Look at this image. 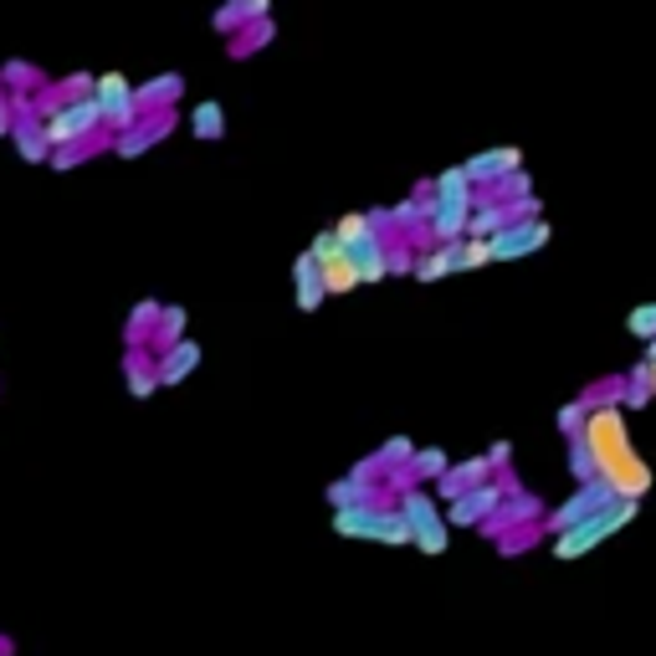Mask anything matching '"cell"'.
I'll return each instance as SVG.
<instances>
[{
    "label": "cell",
    "mask_w": 656,
    "mask_h": 656,
    "mask_svg": "<svg viewBox=\"0 0 656 656\" xmlns=\"http://www.w3.org/2000/svg\"><path fill=\"white\" fill-rule=\"evenodd\" d=\"M175 108H165V114H144L134 123V129H123V134H114V154L118 159H139V154H150L159 139H169L175 134Z\"/></svg>",
    "instance_id": "obj_9"
},
{
    "label": "cell",
    "mask_w": 656,
    "mask_h": 656,
    "mask_svg": "<svg viewBox=\"0 0 656 656\" xmlns=\"http://www.w3.org/2000/svg\"><path fill=\"white\" fill-rule=\"evenodd\" d=\"M405 513V523H410V549H421V554H446L452 549V523H446V513L437 508V492H426V488H410L395 498Z\"/></svg>",
    "instance_id": "obj_2"
},
{
    "label": "cell",
    "mask_w": 656,
    "mask_h": 656,
    "mask_svg": "<svg viewBox=\"0 0 656 656\" xmlns=\"http://www.w3.org/2000/svg\"><path fill=\"white\" fill-rule=\"evenodd\" d=\"M180 93H186V77H180V72L150 77V83H139V108H144V114H165V108L180 103Z\"/></svg>",
    "instance_id": "obj_21"
},
{
    "label": "cell",
    "mask_w": 656,
    "mask_h": 656,
    "mask_svg": "<svg viewBox=\"0 0 656 656\" xmlns=\"http://www.w3.org/2000/svg\"><path fill=\"white\" fill-rule=\"evenodd\" d=\"M652 390H656V365H652Z\"/></svg>",
    "instance_id": "obj_39"
},
{
    "label": "cell",
    "mask_w": 656,
    "mask_h": 656,
    "mask_svg": "<svg viewBox=\"0 0 656 656\" xmlns=\"http://www.w3.org/2000/svg\"><path fill=\"white\" fill-rule=\"evenodd\" d=\"M492 477H498V472H492L488 456H472V462H452V472H446V477H437V482H431V492H437L441 503H456L462 492L482 488V482H492Z\"/></svg>",
    "instance_id": "obj_12"
},
{
    "label": "cell",
    "mask_w": 656,
    "mask_h": 656,
    "mask_svg": "<svg viewBox=\"0 0 656 656\" xmlns=\"http://www.w3.org/2000/svg\"><path fill=\"white\" fill-rule=\"evenodd\" d=\"M625 329H631L636 338H656V303L631 308V313H625Z\"/></svg>",
    "instance_id": "obj_34"
},
{
    "label": "cell",
    "mask_w": 656,
    "mask_h": 656,
    "mask_svg": "<svg viewBox=\"0 0 656 656\" xmlns=\"http://www.w3.org/2000/svg\"><path fill=\"white\" fill-rule=\"evenodd\" d=\"M0 656H16V641L11 636H0Z\"/></svg>",
    "instance_id": "obj_37"
},
{
    "label": "cell",
    "mask_w": 656,
    "mask_h": 656,
    "mask_svg": "<svg viewBox=\"0 0 656 656\" xmlns=\"http://www.w3.org/2000/svg\"><path fill=\"white\" fill-rule=\"evenodd\" d=\"M159 313H165V303H154V298L134 303V313L123 319V349H150L154 329H159Z\"/></svg>",
    "instance_id": "obj_19"
},
{
    "label": "cell",
    "mask_w": 656,
    "mask_h": 656,
    "mask_svg": "<svg viewBox=\"0 0 656 656\" xmlns=\"http://www.w3.org/2000/svg\"><path fill=\"white\" fill-rule=\"evenodd\" d=\"M374 544H385V549H405V544H416V539H410V523H405L401 503H385V508H380V523H374Z\"/></svg>",
    "instance_id": "obj_25"
},
{
    "label": "cell",
    "mask_w": 656,
    "mask_h": 656,
    "mask_svg": "<svg viewBox=\"0 0 656 656\" xmlns=\"http://www.w3.org/2000/svg\"><path fill=\"white\" fill-rule=\"evenodd\" d=\"M488 262H492V241H482V236H462V272L488 267Z\"/></svg>",
    "instance_id": "obj_31"
},
{
    "label": "cell",
    "mask_w": 656,
    "mask_h": 656,
    "mask_svg": "<svg viewBox=\"0 0 656 656\" xmlns=\"http://www.w3.org/2000/svg\"><path fill=\"white\" fill-rule=\"evenodd\" d=\"M549 241V226L539 216L528 220H508L503 231L492 236V262H518V257H534Z\"/></svg>",
    "instance_id": "obj_10"
},
{
    "label": "cell",
    "mask_w": 656,
    "mask_h": 656,
    "mask_svg": "<svg viewBox=\"0 0 656 656\" xmlns=\"http://www.w3.org/2000/svg\"><path fill=\"white\" fill-rule=\"evenodd\" d=\"M195 370H201V344H195V338H186V344H175L169 354H159V390L186 385Z\"/></svg>",
    "instance_id": "obj_17"
},
{
    "label": "cell",
    "mask_w": 656,
    "mask_h": 656,
    "mask_svg": "<svg viewBox=\"0 0 656 656\" xmlns=\"http://www.w3.org/2000/svg\"><path fill=\"white\" fill-rule=\"evenodd\" d=\"M267 11H272V0H226L216 11V26L220 36H241L247 26H257V21H267Z\"/></svg>",
    "instance_id": "obj_18"
},
{
    "label": "cell",
    "mask_w": 656,
    "mask_h": 656,
    "mask_svg": "<svg viewBox=\"0 0 656 656\" xmlns=\"http://www.w3.org/2000/svg\"><path fill=\"white\" fill-rule=\"evenodd\" d=\"M118 370H123V390L134 401H150L154 390H159V354L154 349H123Z\"/></svg>",
    "instance_id": "obj_13"
},
{
    "label": "cell",
    "mask_w": 656,
    "mask_h": 656,
    "mask_svg": "<svg viewBox=\"0 0 656 656\" xmlns=\"http://www.w3.org/2000/svg\"><path fill=\"white\" fill-rule=\"evenodd\" d=\"M652 395H656V390H652V365L641 359V365H631V390H625V401H631V405H646Z\"/></svg>",
    "instance_id": "obj_32"
},
{
    "label": "cell",
    "mask_w": 656,
    "mask_h": 656,
    "mask_svg": "<svg viewBox=\"0 0 656 656\" xmlns=\"http://www.w3.org/2000/svg\"><path fill=\"white\" fill-rule=\"evenodd\" d=\"M190 134L201 139V144H220L226 139V108L216 98H205L190 108Z\"/></svg>",
    "instance_id": "obj_24"
},
{
    "label": "cell",
    "mask_w": 656,
    "mask_h": 656,
    "mask_svg": "<svg viewBox=\"0 0 656 656\" xmlns=\"http://www.w3.org/2000/svg\"><path fill=\"white\" fill-rule=\"evenodd\" d=\"M641 503H616L606 508V513H595V518L574 523V528H564V534H554V559H585L589 549H600L606 539H616L625 523L636 518Z\"/></svg>",
    "instance_id": "obj_3"
},
{
    "label": "cell",
    "mask_w": 656,
    "mask_h": 656,
    "mask_svg": "<svg viewBox=\"0 0 656 656\" xmlns=\"http://www.w3.org/2000/svg\"><path fill=\"white\" fill-rule=\"evenodd\" d=\"M323 498H329V508H359V503H395L385 492V482H370V477H359V472H344L338 482H329L323 488Z\"/></svg>",
    "instance_id": "obj_15"
},
{
    "label": "cell",
    "mask_w": 656,
    "mask_h": 656,
    "mask_svg": "<svg viewBox=\"0 0 656 656\" xmlns=\"http://www.w3.org/2000/svg\"><path fill=\"white\" fill-rule=\"evenodd\" d=\"M585 441H589V452H595V477H606L625 503H641L652 492V467L631 446L621 405H595L585 421Z\"/></svg>",
    "instance_id": "obj_1"
},
{
    "label": "cell",
    "mask_w": 656,
    "mask_h": 656,
    "mask_svg": "<svg viewBox=\"0 0 656 656\" xmlns=\"http://www.w3.org/2000/svg\"><path fill=\"white\" fill-rule=\"evenodd\" d=\"M293 298H298V313H319L323 303H329V287H323V267L313 252H298L293 257Z\"/></svg>",
    "instance_id": "obj_14"
},
{
    "label": "cell",
    "mask_w": 656,
    "mask_h": 656,
    "mask_svg": "<svg viewBox=\"0 0 656 656\" xmlns=\"http://www.w3.org/2000/svg\"><path fill=\"white\" fill-rule=\"evenodd\" d=\"M385 503H359V508H334V534L338 539H370L374 544V523H380Z\"/></svg>",
    "instance_id": "obj_20"
},
{
    "label": "cell",
    "mask_w": 656,
    "mask_h": 656,
    "mask_svg": "<svg viewBox=\"0 0 656 656\" xmlns=\"http://www.w3.org/2000/svg\"><path fill=\"white\" fill-rule=\"evenodd\" d=\"M503 482H508V477H503ZM539 513H544V503L534 498V492H518V482H508L503 508H498V513L482 523V534H488V539H508L513 528H528V523L539 518Z\"/></svg>",
    "instance_id": "obj_11"
},
{
    "label": "cell",
    "mask_w": 656,
    "mask_h": 656,
    "mask_svg": "<svg viewBox=\"0 0 656 656\" xmlns=\"http://www.w3.org/2000/svg\"><path fill=\"white\" fill-rule=\"evenodd\" d=\"M272 41V21H257V26H247L241 36H231V57L241 62V57H252L257 47H267Z\"/></svg>",
    "instance_id": "obj_29"
},
{
    "label": "cell",
    "mask_w": 656,
    "mask_h": 656,
    "mask_svg": "<svg viewBox=\"0 0 656 656\" xmlns=\"http://www.w3.org/2000/svg\"><path fill=\"white\" fill-rule=\"evenodd\" d=\"M570 472L580 477V482H595V452H589V441H585V437H574V441H570Z\"/></svg>",
    "instance_id": "obj_30"
},
{
    "label": "cell",
    "mask_w": 656,
    "mask_h": 656,
    "mask_svg": "<svg viewBox=\"0 0 656 656\" xmlns=\"http://www.w3.org/2000/svg\"><path fill=\"white\" fill-rule=\"evenodd\" d=\"M16 129V98H11V87L0 83V139H11Z\"/></svg>",
    "instance_id": "obj_35"
},
{
    "label": "cell",
    "mask_w": 656,
    "mask_h": 656,
    "mask_svg": "<svg viewBox=\"0 0 656 656\" xmlns=\"http://www.w3.org/2000/svg\"><path fill=\"white\" fill-rule=\"evenodd\" d=\"M319 267H323V287H329V298H344V293H354V287H365V277H359V267H354L349 247L334 252V257H323Z\"/></svg>",
    "instance_id": "obj_22"
},
{
    "label": "cell",
    "mask_w": 656,
    "mask_h": 656,
    "mask_svg": "<svg viewBox=\"0 0 656 656\" xmlns=\"http://www.w3.org/2000/svg\"><path fill=\"white\" fill-rule=\"evenodd\" d=\"M98 134H108V129H103V108L93 93H87V98H68L47 118L51 150H62V144H87V139H98Z\"/></svg>",
    "instance_id": "obj_4"
},
{
    "label": "cell",
    "mask_w": 656,
    "mask_h": 656,
    "mask_svg": "<svg viewBox=\"0 0 656 656\" xmlns=\"http://www.w3.org/2000/svg\"><path fill=\"white\" fill-rule=\"evenodd\" d=\"M508 452H513L508 441H492V446H488V462H492V472H503V467H508Z\"/></svg>",
    "instance_id": "obj_36"
},
{
    "label": "cell",
    "mask_w": 656,
    "mask_h": 656,
    "mask_svg": "<svg viewBox=\"0 0 656 656\" xmlns=\"http://www.w3.org/2000/svg\"><path fill=\"white\" fill-rule=\"evenodd\" d=\"M503 498H508V482L503 477H492V482H482V488L462 492L456 503H446V523H452V528H482V523L503 508Z\"/></svg>",
    "instance_id": "obj_8"
},
{
    "label": "cell",
    "mask_w": 656,
    "mask_h": 656,
    "mask_svg": "<svg viewBox=\"0 0 656 656\" xmlns=\"http://www.w3.org/2000/svg\"><path fill=\"white\" fill-rule=\"evenodd\" d=\"M585 421H589V405L585 401H574V405H564V410H559V431H564V437H585Z\"/></svg>",
    "instance_id": "obj_33"
},
{
    "label": "cell",
    "mask_w": 656,
    "mask_h": 656,
    "mask_svg": "<svg viewBox=\"0 0 656 656\" xmlns=\"http://www.w3.org/2000/svg\"><path fill=\"white\" fill-rule=\"evenodd\" d=\"M93 98L103 108V129L108 134H123V129H134L144 108H139V83H129L123 72H103L98 83H93Z\"/></svg>",
    "instance_id": "obj_5"
},
{
    "label": "cell",
    "mask_w": 656,
    "mask_h": 656,
    "mask_svg": "<svg viewBox=\"0 0 656 656\" xmlns=\"http://www.w3.org/2000/svg\"><path fill=\"white\" fill-rule=\"evenodd\" d=\"M0 83L11 87V93H41L47 77H41L32 62H5V68H0Z\"/></svg>",
    "instance_id": "obj_27"
},
{
    "label": "cell",
    "mask_w": 656,
    "mask_h": 656,
    "mask_svg": "<svg viewBox=\"0 0 656 656\" xmlns=\"http://www.w3.org/2000/svg\"><path fill=\"white\" fill-rule=\"evenodd\" d=\"M646 365H656V338H652V349H646Z\"/></svg>",
    "instance_id": "obj_38"
},
{
    "label": "cell",
    "mask_w": 656,
    "mask_h": 656,
    "mask_svg": "<svg viewBox=\"0 0 656 656\" xmlns=\"http://www.w3.org/2000/svg\"><path fill=\"white\" fill-rule=\"evenodd\" d=\"M518 165H523L518 150H488V154H472L462 169H467L472 186H488L492 190V186H503L508 175H518Z\"/></svg>",
    "instance_id": "obj_16"
},
{
    "label": "cell",
    "mask_w": 656,
    "mask_h": 656,
    "mask_svg": "<svg viewBox=\"0 0 656 656\" xmlns=\"http://www.w3.org/2000/svg\"><path fill=\"white\" fill-rule=\"evenodd\" d=\"M446 472H452V456L441 452V446H421V452L410 456V477H416V482H437V477H446Z\"/></svg>",
    "instance_id": "obj_26"
},
{
    "label": "cell",
    "mask_w": 656,
    "mask_h": 656,
    "mask_svg": "<svg viewBox=\"0 0 656 656\" xmlns=\"http://www.w3.org/2000/svg\"><path fill=\"white\" fill-rule=\"evenodd\" d=\"M616 503H625V498H621L616 488H610L606 477H595V482H580V492H574L570 503L549 513V534H564V528H574V523L595 518V513H606V508H616Z\"/></svg>",
    "instance_id": "obj_6"
},
{
    "label": "cell",
    "mask_w": 656,
    "mask_h": 656,
    "mask_svg": "<svg viewBox=\"0 0 656 656\" xmlns=\"http://www.w3.org/2000/svg\"><path fill=\"white\" fill-rule=\"evenodd\" d=\"M16 98V129H11V144L26 165H51V139H47V123L36 114V98L32 93H11Z\"/></svg>",
    "instance_id": "obj_7"
},
{
    "label": "cell",
    "mask_w": 656,
    "mask_h": 656,
    "mask_svg": "<svg viewBox=\"0 0 656 656\" xmlns=\"http://www.w3.org/2000/svg\"><path fill=\"white\" fill-rule=\"evenodd\" d=\"M186 329H190V308L186 303H165V313H159V329H154V354H169L175 344H186Z\"/></svg>",
    "instance_id": "obj_23"
},
{
    "label": "cell",
    "mask_w": 656,
    "mask_h": 656,
    "mask_svg": "<svg viewBox=\"0 0 656 656\" xmlns=\"http://www.w3.org/2000/svg\"><path fill=\"white\" fill-rule=\"evenodd\" d=\"M416 452H421V446H416L410 437H385L380 441V452H374V462H380L385 472H395V467H410V456Z\"/></svg>",
    "instance_id": "obj_28"
}]
</instances>
